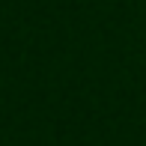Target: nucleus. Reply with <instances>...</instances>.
Returning a JSON list of instances; mask_svg holds the SVG:
<instances>
[]
</instances>
